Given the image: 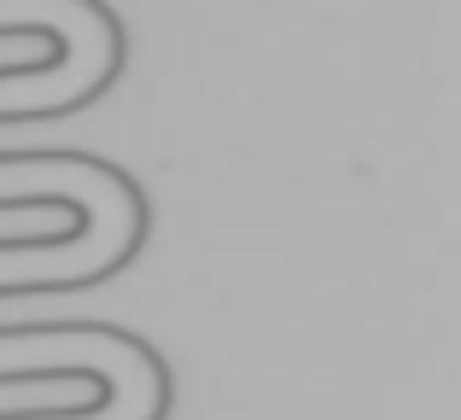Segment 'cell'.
I'll return each mask as SVG.
<instances>
[{
	"label": "cell",
	"mask_w": 461,
	"mask_h": 420,
	"mask_svg": "<svg viewBox=\"0 0 461 420\" xmlns=\"http://www.w3.org/2000/svg\"><path fill=\"white\" fill-rule=\"evenodd\" d=\"M112 415H140V409H112ZM112 415H94V420H112Z\"/></svg>",
	"instance_id": "1"
}]
</instances>
